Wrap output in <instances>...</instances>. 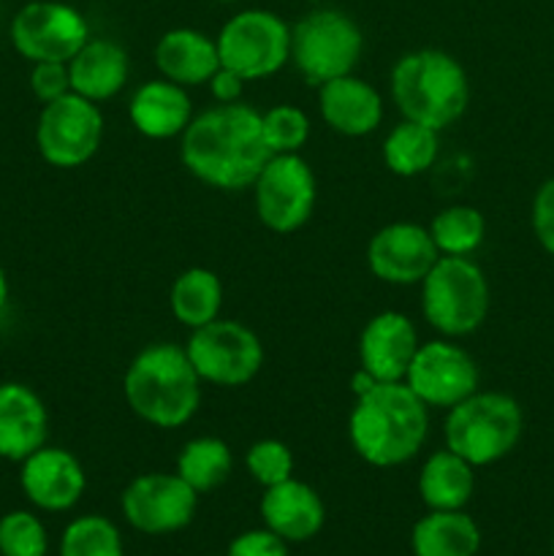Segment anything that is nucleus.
Returning <instances> with one entry per match:
<instances>
[{
    "label": "nucleus",
    "mask_w": 554,
    "mask_h": 556,
    "mask_svg": "<svg viewBox=\"0 0 554 556\" xmlns=\"http://www.w3.org/2000/svg\"><path fill=\"white\" fill-rule=\"evenodd\" d=\"M179 139L182 166L217 190L253 188L272 157L261 134V112L242 101L217 103L196 114Z\"/></svg>",
    "instance_id": "f257e3e1"
},
{
    "label": "nucleus",
    "mask_w": 554,
    "mask_h": 556,
    "mask_svg": "<svg viewBox=\"0 0 554 556\" xmlns=\"http://www.w3.org/2000/svg\"><path fill=\"white\" fill-rule=\"evenodd\" d=\"M429 434V407L400 383H378L356 396L348 438L353 451L373 467H400L416 459Z\"/></svg>",
    "instance_id": "f03ea898"
},
{
    "label": "nucleus",
    "mask_w": 554,
    "mask_h": 556,
    "mask_svg": "<svg viewBox=\"0 0 554 556\" xmlns=\"http://www.w3.org/2000/svg\"><path fill=\"white\" fill-rule=\"evenodd\" d=\"M123 394L130 410L155 429H179L199 413L201 378L179 345L158 342L128 364Z\"/></svg>",
    "instance_id": "7ed1b4c3"
},
{
    "label": "nucleus",
    "mask_w": 554,
    "mask_h": 556,
    "mask_svg": "<svg viewBox=\"0 0 554 556\" xmlns=\"http://www.w3.org/2000/svg\"><path fill=\"white\" fill-rule=\"evenodd\" d=\"M391 98L402 119L445 130L462 119L470 103V81L454 54L443 49H416L391 68Z\"/></svg>",
    "instance_id": "20e7f679"
},
{
    "label": "nucleus",
    "mask_w": 554,
    "mask_h": 556,
    "mask_svg": "<svg viewBox=\"0 0 554 556\" xmlns=\"http://www.w3.org/2000/svg\"><path fill=\"white\" fill-rule=\"evenodd\" d=\"M525 416L514 396L500 391H476L445 416V448L473 467L505 459L519 445Z\"/></svg>",
    "instance_id": "39448f33"
},
{
    "label": "nucleus",
    "mask_w": 554,
    "mask_h": 556,
    "mask_svg": "<svg viewBox=\"0 0 554 556\" xmlns=\"http://www.w3.org/2000/svg\"><path fill=\"white\" fill-rule=\"evenodd\" d=\"M489 280L473 258L440 255L421 280V313L449 340L473 334L489 315Z\"/></svg>",
    "instance_id": "423d86ee"
},
{
    "label": "nucleus",
    "mask_w": 554,
    "mask_h": 556,
    "mask_svg": "<svg viewBox=\"0 0 554 556\" xmlns=\"http://www.w3.org/2000/svg\"><path fill=\"white\" fill-rule=\"evenodd\" d=\"M362 52V27L337 9L307 11L291 27V63L315 87L353 74Z\"/></svg>",
    "instance_id": "0eeeda50"
},
{
    "label": "nucleus",
    "mask_w": 554,
    "mask_h": 556,
    "mask_svg": "<svg viewBox=\"0 0 554 556\" xmlns=\"http://www.w3.org/2000/svg\"><path fill=\"white\" fill-rule=\"evenodd\" d=\"M223 68L244 81L269 79L291 63V25L275 11L244 9L215 36Z\"/></svg>",
    "instance_id": "6e6552de"
},
{
    "label": "nucleus",
    "mask_w": 554,
    "mask_h": 556,
    "mask_svg": "<svg viewBox=\"0 0 554 556\" xmlns=\"http://www.w3.org/2000/svg\"><path fill=\"white\" fill-rule=\"evenodd\" d=\"M201 383L217 389H242L264 367V345L259 334L239 320H212L193 329L185 345Z\"/></svg>",
    "instance_id": "1a4fd4ad"
},
{
    "label": "nucleus",
    "mask_w": 554,
    "mask_h": 556,
    "mask_svg": "<svg viewBox=\"0 0 554 556\" xmlns=\"http://www.w3.org/2000/svg\"><path fill=\"white\" fill-rule=\"evenodd\" d=\"M255 215L269 231L293 233L313 217L315 172L302 155H272L253 182Z\"/></svg>",
    "instance_id": "9d476101"
},
{
    "label": "nucleus",
    "mask_w": 554,
    "mask_h": 556,
    "mask_svg": "<svg viewBox=\"0 0 554 556\" xmlns=\"http://www.w3.org/2000/svg\"><path fill=\"white\" fill-rule=\"evenodd\" d=\"M103 141V112L98 103L68 92L43 103L36 125V147L54 168H79Z\"/></svg>",
    "instance_id": "9b49d317"
},
{
    "label": "nucleus",
    "mask_w": 554,
    "mask_h": 556,
    "mask_svg": "<svg viewBox=\"0 0 554 556\" xmlns=\"http://www.w3.org/2000/svg\"><path fill=\"white\" fill-rule=\"evenodd\" d=\"M90 41V25L74 5L33 0L11 20V43L30 63H68Z\"/></svg>",
    "instance_id": "f8f14e48"
},
{
    "label": "nucleus",
    "mask_w": 554,
    "mask_h": 556,
    "mask_svg": "<svg viewBox=\"0 0 554 556\" xmlns=\"http://www.w3.org/2000/svg\"><path fill=\"white\" fill-rule=\"evenodd\" d=\"M405 383L427 407L451 410L478 391V367L465 348L445 337L418 345Z\"/></svg>",
    "instance_id": "ddd939ff"
},
{
    "label": "nucleus",
    "mask_w": 554,
    "mask_h": 556,
    "mask_svg": "<svg viewBox=\"0 0 554 556\" xmlns=\"http://www.w3.org/2000/svg\"><path fill=\"white\" fill-rule=\"evenodd\" d=\"M199 494L177 472H147L125 486L123 516L144 535H168L193 521Z\"/></svg>",
    "instance_id": "4468645a"
},
{
    "label": "nucleus",
    "mask_w": 554,
    "mask_h": 556,
    "mask_svg": "<svg viewBox=\"0 0 554 556\" xmlns=\"http://www.w3.org/2000/svg\"><path fill=\"white\" fill-rule=\"evenodd\" d=\"M438 258L429 228L418 223H389L367 244L369 271L389 286H421Z\"/></svg>",
    "instance_id": "2eb2a0df"
},
{
    "label": "nucleus",
    "mask_w": 554,
    "mask_h": 556,
    "mask_svg": "<svg viewBox=\"0 0 554 556\" xmlns=\"http://www.w3.org/2000/svg\"><path fill=\"white\" fill-rule=\"evenodd\" d=\"M20 483L25 497L38 510L63 514L81 500L87 489V476L81 462L71 451L43 445L36 454L20 462Z\"/></svg>",
    "instance_id": "dca6fc26"
},
{
    "label": "nucleus",
    "mask_w": 554,
    "mask_h": 556,
    "mask_svg": "<svg viewBox=\"0 0 554 556\" xmlns=\"http://www.w3.org/2000/svg\"><path fill=\"white\" fill-rule=\"evenodd\" d=\"M418 334L411 318L396 309H386L367 320L358 337V364L378 383H400L418 351Z\"/></svg>",
    "instance_id": "f3484780"
},
{
    "label": "nucleus",
    "mask_w": 554,
    "mask_h": 556,
    "mask_svg": "<svg viewBox=\"0 0 554 556\" xmlns=\"http://www.w3.org/2000/svg\"><path fill=\"white\" fill-rule=\"evenodd\" d=\"M49 413L25 383H0V459L25 462L47 445Z\"/></svg>",
    "instance_id": "a211bd4d"
},
{
    "label": "nucleus",
    "mask_w": 554,
    "mask_h": 556,
    "mask_svg": "<svg viewBox=\"0 0 554 556\" xmlns=\"http://www.w3.org/2000/svg\"><path fill=\"white\" fill-rule=\"evenodd\" d=\"M318 109L335 134L369 136L383 123V98L369 81L348 74L318 87Z\"/></svg>",
    "instance_id": "6ab92c4d"
},
{
    "label": "nucleus",
    "mask_w": 554,
    "mask_h": 556,
    "mask_svg": "<svg viewBox=\"0 0 554 556\" xmlns=\"http://www.w3.org/2000/svg\"><path fill=\"white\" fill-rule=\"evenodd\" d=\"M261 519L266 530L280 535L286 543H302L318 535L326 521V508L320 494L310 483L288 478L277 486L264 489Z\"/></svg>",
    "instance_id": "aec40b11"
},
{
    "label": "nucleus",
    "mask_w": 554,
    "mask_h": 556,
    "mask_svg": "<svg viewBox=\"0 0 554 556\" xmlns=\"http://www.w3.org/2000/svg\"><path fill=\"white\" fill-rule=\"evenodd\" d=\"M155 65L163 79L179 87H199L221 68L215 38L196 27H174L155 43Z\"/></svg>",
    "instance_id": "412c9836"
},
{
    "label": "nucleus",
    "mask_w": 554,
    "mask_h": 556,
    "mask_svg": "<svg viewBox=\"0 0 554 556\" xmlns=\"http://www.w3.org/2000/svg\"><path fill=\"white\" fill-rule=\"evenodd\" d=\"M128 117L147 139H174L182 136L193 119V103L185 87L168 79H152L141 85L128 101Z\"/></svg>",
    "instance_id": "4be33fe9"
},
{
    "label": "nucleus",
    "mask_w": 554,
    "mask_h": 556,
    "mask_svg": "<svg viewBox=\"0 0 554 556\" xmlns=\"http://www.w3.org/2000/svg\"><path fill=\"white\" fill-rule=\"evenodd\" d=\"M71 92L92 103H103L117 96L130 74L128 52L112 38H90L68 60Z\"/></svg>",
    "instance_id": "5701e85b"
},
{
    "label": "nucleus",
    "mask_w": 554,
    "mask_h": 556,
    "mask_svg": "<svg viewBox=\"0 0 554 556\" xmlns=\"http://www.w3.org/2000/svg\"><path fill=\"white\" fill-rule=\"evenodd\" d=\"M476 492V467L454 451H435L418 472V494L429 510H462Z\"/></svg>",
    "instance_id": "b1692460"
},
{
    "label": "nucleus",
    "mask_w": 554,
    "mask_h": 556,
    "mask_svg": "<svg viewBox=\"0 0 554 556\" xmlns=\"http://www.w3.org/2000/svg\"><path fill=\"white\" fill-rule=\"evenodd\" d=\"M416 556H476L481 532L465 510H429L411 535Z\"/></svg>",
    "instance_id": "393cba45"
},
{
    "label": "nucleus",
    "mask_w": 554,
    "mask_h": 556,
    "mask_svg": "<svg viewBox=\"0 0 554 556\" xmlns=\"http://www.w3.org/2000/svg\"><path fill=\"white\" fill-rule=\"evenodd\" d=\"M168 307H172L174 318L188 326L190 331L212 324V320L221 318L223 307L221 277L204 266H190L172 282Z\"/></svg>",
    "instance_id": "a878e982"
},
{
    "label": "nucleus",
    "mask_w": 554,
    "mask_h": 556,
    "mask_svg": "<svg viewBox=\"0 0 554 556\" xmlns=\"http://www.w3.org/2000/svg\"><path fill=\"white\" fill-rule=\"evenodd\" d=\"M440 134L413 119H402L383 141L386 168L396 177H418L438 161Z\"/></svg>",
    "instance_id": "bb28decb"
},
{
    "label": "nucleus",
    "mask_w": 554,
    "mask_h": 556,
    "mask_svg": "<svg viewBox=\"0 0 554 556\" xmlns=\"http://www.w3.org/2000/svg\"><path fill=\"white\" fill-rule=\"evenodd\" d=\"M234 470L231 448L221 438H193L177 456V476L196 494L215 492Z\"/></svg>",
    "instance_id": "cd10ccee"
},
{
    "label": "nucleus",
    "mask_w": 554,
    "mask_h": 556,
    "mask_svg": "<svg viewBox=\"0 0 554 556\" xmlns=\"http://www.w3.org/2000/svg\"><path fill=\"white\" fill-rule=\"evenodd\" d=\"M429 237L440 255L470 258L487 237V220L476 206L454 204L440 210L429 223Z\"/></svg>",
    "instance_id": "c85d7f7f"
},
{
    "label": "nucleus",
    "mask_w": 554,
    "mask_h": 556,
    "mask_svg": "<svg viewBox=\"0 0 554 556\" xmlns=\"http://www.w3.org/2000/svg\"><path fill=\"white\" fill-rule=\"evenodd\" d=\"M60 556H123V538L103 516H79L60 538Z\"/></svg>",
    "instance_id": "c756f323"
},
{
    "label": "nucleus",
    "mask_w": 554,
    "mask_h": 556,
    "mask_svg": "<svg viewBox=\"0 0 554 556\" xmlns=\"http://www.w3.org/2000/svg\"><path fill=\"white\" fill-rule=\"evenodd\" d=\"M261 134L272 155H299L310 139V117L299 106L280 103L261 114Z\"/></svg>",
    "instance_id": "7c9ffc66"
},
{
    "label": "nucleus",
    "mask_w": 554,
    "mask_h": 556,
    "mask_svg": "<svg viewBox=\"0 0 554 556\" xmlns=\"http://www.w3.org/2000/svg\"><path fill=\"white\" fill-rule=\"evenodd\" d=\"M49 538L30 510H11L0 519V556H47Z\"/></svg>",
    "instance_id": "2f4dec72"
},
{
    "label": "nucleus",
    "mask_w": 554,
    "mask_h": 556,
    "mask_svg": "<svg viewBox=\"0 0 554 556\" xmlns=\"http://www.w3.org/2000/svg\"><path fill=\"white\" fill-rule=\"evenodd\" d=\"M244 467L255 483L269 489L293 478V454L280 440H259L244 454Z\"/></svg>",
    "instance_id": "473e14b6"
},
{
    "label": "nucleus",
    "mask_w": 554,
    "mask_h": 556,
    "mask_svg": "<svg viewBox=\"0 0 554 556\" xmlns=\"http://www.w3.org/2000/svg\"><path fill=\"white\" fill-rule=\"evenodd\" d=\"M30 90L41 103H52L71 92L68 63H33Z\"/></svg>",
    "instance_id": "72a5a7b5"
},
{
    "label": "nucleus",
    "mask_w": 554,
    "mask_h": 556,
    "mask_svg": "<svg viewBox=\"0 0 554 556\" xmlns=\"http://www.w3.org/2000/svg\"><path fill=\"white\" fill-rule=\"evenodd\" d=\"M532 233H536L538 244L554 255V177L538 188L536 199H532Z\"/></svg>",
    "instance_id": "f704fd0d"
},
{
    "label": "nucleus",
    "mask_w": 554,
    "mask_h": 556,
    "mask_svg": "<svg viewBox=\"0 0 554 556\" xmlns=\"http://www.w3.org/2000/svg\"><path fill=\"white\" fill-rule=\"evenodd\" d=\"M228 556H288V546L272 530H250L234 538Z\"/></svg>",
    "instance_id": "c9c22d12"
},
{
    "label": "nucleus",
    "mask_w": 554,
    "mask_h": 556,
    "mask_svg": "<svg viewBox=\"0 0 554 556\" xmlns=\"http://www.w3.org/2000/svg\"><path fill=\"white\" fill-rule=\"evenodd\" d=\"M206 87H210L212 98H215L217 103H237V101H242L244 79L239 74H234V71L223 68L221 65V68L212 74V79L206 81Z\"/></svg>",
    "instance_id": "e433bc0d"
},
{
    "label": "nucleus",
    "mask_w": 554,
    "mask_h": 556,
    "mask_svg": "<svg viewBox=\"0 0 554 556\" xmlns=\"http://www.w3.org/2000/svg\"><path fill=\"white\" fill-rule=\"evenodd\" d=\"M9 302V277H5V269L0 266V309Z\"/></svg>",
    "instance_id": "4c0bfd02"
},
{
    "label": "nucleus",
    "mask_w": 554,
    "mask_h": 556,
    "mask_svg": "<svg viewBox=\"0 0 554 556\" xmlns=\"http://www.w3.org/2000/svg\"><path fill=\"white\" fill-rule=\"evenodd\" d=\"M217 3H237V0H217Z\"/></svg>",
    "instance_id": "58836bf2"
},
{
    "label": "nucleus",
    "mask_w": 554,
    "mask_h": 556,
    "mask_svg": "<svg viewBox=\"0 0 554 556\" xmlns=\"http://www.w3.org/2000/svg\"><path fill=\"white\" fill-rule=\"evenodd\" d=\"M552 556H554V541H552Z\"/></svg>",
    "instance_id": "ea45409f"
}]
</instances>
